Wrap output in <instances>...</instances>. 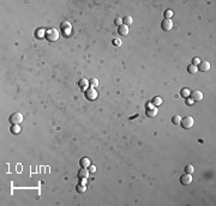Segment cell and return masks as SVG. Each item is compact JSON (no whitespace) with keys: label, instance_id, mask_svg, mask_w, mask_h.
<instances>
[{"label":"cell","instance_id":"6da1fadb","mask_svg":"<svg viewBox=\"0 0 216 206\" xmlns=\"http://www.w3.org/2000/svg\"><path fill=\"white\" fill-rule=\"evenodd\" d=\"M194 123V120L192 116H185L184 119H181V121H180V125L183 126V128L185 129H189L191 128Z\"/></svg>","mask_w":216,"mask_h":206},{"label":"cell","instance_id":"7a4b0ae2","mask_svg":"<svg viewBox=\"0 0 216 206\" xmlns=\"http://www.w3.org/2000/svg\"><path fill=\"white\" fill-rule=\"evenodd\" d=\"M59 36H60V34H59V31L57 29H54V28H51V29L46 33V37H47L49 41H57L59 38Z\"/></svg>","mask_w":216,"mask_h":206},{"label":"cell","instance_id":"3957f363","mask_svg":"<svg viewBox=\"0 0 216 206\" xmlns=\"http://www.w3.org/2000/svg\"><path fill=\"white\" fill-rule=\"evenodd\" d=\"M10 122L12 125H19L21 122H23V115L22 113H13L10 116Z\"/></svg>","mask_w":216,"mask_h":206},{"label":"cell","instance_id":"277c9868","mask_svg":"<svg viewBox=\"0 0 216 206\" xmlns=\"http://www.w3.org/2000/svg\"><path fill=\"white\" fill-rule=\"evenodd\" d=\"M145 114L148 115V116H150V118H153V116H156L157 115V108L155 107V106H153V104H148L147 108H145Z\"/></svg>","mask_w":216,"mask_h":206},{"label":"cell","instance_id":"5b68a950","mask_svg":"<svg viewBox=\"0 0 216 206\" xmlns=\"http://www.w3.org/2000/svg\"><path fill=\"white\" fill-rule=\"evenodd\" d=\"M190 96H191V99H192L193 102H199V101L203 99V94H202V91H199V90L192 91L190 94Z\"/></svg>","mask_w":216,"mask_h":206},{"label":"cell","instance_id":"8992f818","mask_svg":"<svg viewBox=\"0 0 216 206\" xmlns=\"http://www.w3.org/2000/svg\"><path fill=\"white\" fill-rule=\"evenodd\" d=\"M161 28L162 30H165V31H169V30L173 29V22L172 19H163L161 23Z\"/></svg>","mask_w":216,"mask_h":206},{"label":"cell","instance_id":"52a82bcc","mask_svg":"<svg viewBox=\"0 0 216 206\" xmlns=\"http://www.w3.org/2000/svg\"><path fill=\"white\" fill-rule=\"evenodd\" d=\"M180 182H181V184H184V186L190 184L191 182H192V176H191V174L185 173L184 175H181V177H180Z\"/></svg>","mask_w":216,"mask_h":206},{"label":"cell","instance_id":"ba28073f","mask_svg":"<svg viewBox=\"0 0 216 206\" xmlns=\"http://www.w3.org/2000/svg\"><path fill=\"white\" fill-rule=\"evenodd\" d=\"M85 96H87L88 99H91V101L92 99H96V97H97V91H96L94 88H90L85 91Z\"/></svg>","mask_w":216,"mask_h":206},{"label":"cell","instance_id":"9c48e42d","mask_svg":"<svg viewBox=\"0 0 216 206\" xmlns=\"http://www.w3.org/2000/svg\"><path fill=\"white\" fill-rule=\"evenodd\" d=\"M197 68L199 71H202V72H206V71L210 70V64H209L208 61H203V63H201L198 65Z\"/></svg>","mask_w":216,"mask_h":206},{"label":"cell","instance_id":"30bf717a","mask_svg":"<svg viewBox=\"0 0 216 206\" xmlns=\"http://www.w3.org/2000/svg\"><path fill=\"white\" fill-rule=\"evenodd\" d=\"M88 177H89V171L85 170V168H83V169L78 171V179L79 180H87Z\"/></svg>","mask_w":216,"mask_h":206},{"label":"cell","instance_id":"8fae6325","mask_svg":"<svg viewBox=\"0 0 216 206\" xmlns=\"http://www.w3.org/2000/svg\"><path fill=\"white\" fill-rule=\"evenodd\" d=\"M128 26H126V25H120L119 26V29H118V33H119V35H121V36H127L128 35Z\"/></svg>","mask_w":216,"mask_h":206},{"label":"cell","instance_id":"7c38bea8","mask_svg":"<svg viewBox=\"0 0 216 206\" xmlns=\"http://www.w3.org/2000/svg\"><path fill=\"white\" fill-rule=\"evenodd\" d=\"M61 30L64 31V34H69V31H71V23L70 22H64L61 23Z\"/></svg>","mask_w":216,"mask_h":206},{"label":"cell","instance_id":"4fadbf2b","mask_svg":"<svg viewBox=\"0 0 216 206\" xmlns=\"http://www.w3.org/2000/svg\"><path fill=\"white\" fill-rule=\"evenodd\" d=\"M151 104L155 106V107H158V106H161L162 104V98L160 96H155L154 98L151 99Z\"/></svg>","mask_w":216,"mask_h":206},{"label":"cell","instance_id":"5bb4252c","mask_svg":"<svg viewBox=\"0 0 216 206\" xmlns=\"http://www.w3.org/2000/svg\"><path fill=\"white\" fill-rule=\"evenodd\" d=\"M123 22H124V25H126V26H130L133 23V19H132V17L131 16H126L124 19H123Z\"/></svg>","mask_w":216,"mask_h":206},{"label":"cell","instance_id":"9a60e30c","mask_svg":"<svg viewBox=\"0 0 216 206\" xmlns=\"http://www.w3.org/2000/svg\"><path fill=\"white\" fill-rule=\"evenodd\" d=\"M81 166L83 167V168H89V166H90V161H89V158H87V157L82 158L81 159Z\"/></svg>","mask_w":216,"mask_h":206},{"label":"cell","instance_id":"2e32d148","mask_svg":"<svg viewBox=\"0 0 216 206\" xmlns=\"http://www.w3.org/2000/svg\"><path fill=\"white\" fill-rule=\"evenodd\" d=\"M197 71H198V68H197V66H194V65H190V66L187 67V72L190 74H196Z\"/></svg>","mask_w":216,"mask_h":206},{"label":"cell","instance_id":"e0dca14e","mask_svg":"<svg viewBox=\"0 0 216 206\" xmlns=\"http://www.w3.org/2000/svg\"><path fill=\"white\" fill-rule=\"evenodd\" d=\"M89 85H90L91 88L99 86V79H97V78H91V79L89 80Z\"/></svg>","mask_w":216,"mask_h":206},{"label":"cell","instance_id":"ac0fdd59","mask_svg":"<svg viewBox=\"0 0 216 206\" xmlns=\"http://www.w3.org/2000/svg\"><path fill=\"white\" fill-rule=\"evenodd\" d=\"M11 132L13 133V134H18V133L21 132V127H19V125L11 126Z\"/></svg>","mask_w":216,"mask_h":206},{"label":"cell","instance_id":"d6986e66","mask_svg":"<svg viewBox=\"0 0 216 206\" xmlns=\"http://www.w3.org/2000/svg\"><path fill=\"white\" fill-rule=\"evenodd\" d=\"M78 84H79V86H81V88H87V86H88L89 85V81L87 80V79H81V80L78 81Z\"/></svg>","mask_w":216,"mask_h":206},{"label":"cell","instance_id":"ffe728a7","mask_svg":"<svg viewBox=\"0 0 216 206\" xmlns=\"http://www.w3.org/2000/svg\"><path fill=\"white\" fill-rule=\"evenodd\" d=\"M180 94H181V96H183V97H189V96H190V90H189V89H181V91H180Z\"/></svg>","mask_w":216,"mask_h":206},{"label":"cell","instance_id":"44dd1931","mask_svg":"<svg viewBox=\"0 0 216 206\" xmlns=\"http://www.w3.org/2000/svg\"><path fill=\"white\" fill-rule=\"evenodd\" d=\"M180 121H181V116H180V115H174V116H173L172 118V122L173 123H180Z\"/></svg>","mask_w":216,"mask_h":206},{"label":"cell","instance_id":"7402d4cb","mask_svg":"<svg viewBox=\"0 0 216 206\" xmlns=\"http://www.w3.org/2000/svg\"><path fill=\"white\" fill-rule=\"evenodd\" d=\"M163 16H165L166 19H171V17L173 16V11H172V10H166L165 13H163Z\"/></svg>","mask_w":216,"mask_h":206},{"label":"cell","instance_id":"603a6c76","mask_svg":"<svg viewBox=\"0 0 216 206\" xmlns=\"http://www.w3.org/2000/svg\"><path fill=\"white\" fill-rule=\"evenodd\" d=\"M194 171V168L193 166H191V164H189V166L185 167V173H189V174H192Z\"/></svg>","mask_w":216,"mask_h":206},{"label":"cell","instance_id":"cb8c5ba5","mask_svg":"<svg viewBox=\"0 0 216 206\" xmlns=\"http://www.w3.org/2000/svg\"><path fill=\"white\" fill-rule=\"evenodd\" d=\"M77 191H78V192H84V191H85L84 180H83V183H82V184H78V186H77Z\"/></svg>","mask_w":216,"mask_h":206},{"label":"cell","instance_id":"d4e9b609","mask_svg":"<svg viewBox=\"0 0 216 206\" xmlns=\"http://www.w3.org/2000/svg\"><path fill=\"white\" fill-rule=\"evenodd\" d=\"M201 63H202V61H201L199 59H198V58H193V59H192V65H194V66L199 65Z\"/></svg>","mask_w":216,"mask_h":206},{"label":"cell","instance_id":"484cf974","mask_svg":"<svg viewBox=\"0 0 216 206\" xmlns=\"http://www.w3.org/2000/svg\"><path fill=\"white\" fill-rule=\"evenodd\" d=\"M114 23H115V25H118V26H120V25H123V19L121 18H119L118 17L115 20H114Z\"/></svg>","mask_w":216,"mask_h":206},{"label":"cell","instance_id":"4316f807","mask_svg":"<svg viewBox=\"0 0 216 206\" xmlns=\"http://www.w3.org/2000/svg\"><path fill=\"white\" fill-rule=\"evenodd\" d=\"M113 44H114V46H117V47H119V46H121V41L119 40V38H114V40H113Z\"/></svg>","mask_w":216,"mask_h":206},{"label":"cell","instance_id":"83f0119b","mask_svg":"<svg viewBox=\"0 0 216 206\" xmlns=\"http://www.w3.org/2000/svg\"><path fill=\"white\" fill-rule=\"evenodd\" d=\"M89 171H90V173H95V171H96V167L95 166H89Z\"/></svg>","mask_w":216,"mask_h":206},{"label":"cell","instance_id":"f1b7e54d","mask_svg":"<svg viewBox=\"0 0 216 206\" xmlns=\"http://www.w3.org/2000/svg\"><path fill=\"white\" fill-rule=\"evenodd\" d=\"M37 35H39L37 37H43V30H39V31H37Z\"/></svg>","mask_w":216,"mask_h":206},{"label":"cell","instance_id":"f546056e","mask_svg":"<svg viewBox=\"0 0 216 206\" xmlns=\"http://www.w3.org/2000/svg\"><path fill=\"white\" fill-rule=\"evenodd\" d=\"M187 104H189V106H192V104H193V101H192V99H187Z\"/></svg>","mask_w":216,"mask_h":206}]
</instances>
